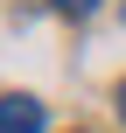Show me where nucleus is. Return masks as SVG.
<instances>
[{
    "label": "nucleus",
    "mask_w": 126,
    "mask_h": 133,
    "mask_svg": "<svg viewBox=\"0 0 126 133\" xmlns=\"http://www.w3.org/2000/svg\"><path fill=\"white\" fill-rule=\"evenodd\" d=\"M119 119H126V84H119Z\"/></svg>",
    "instance_id": "7ed1b4c3"
},
{
    "label": "nucleus",
    "mask_w": 126,
    "mask_h": 133,
    "mask_svg": "<svg viewBox=\"0 0 126 133\" xmlns=\"http://www.w3.org/2000/svg\"><path fill=\"white\" fill-rule=\"evenodd\" d=\"M56 7H63V14H91L98 0H56Z\"/></svg>",
    "instance_id": "f03ea898"
},
{
    "label": "nucleus",
    "mask_w": 126,
    "mask_h": 133,
    "mask_svg": "<svg viewBox=\"0 0 126 133\" xmlns=\"http://www.w3.org/2000/svg\"><path fill=\"white\" fill-rule=\"evenodd\" d=\"M0 133H42V105L21 98V91H7L0 98Z\"/></svg>",
    "instance_id": "f257e3e1"
}]
</instances>
